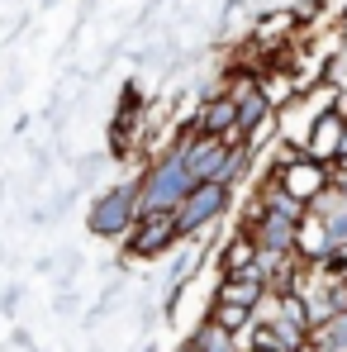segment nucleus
<instances>
[{"mask_svg": "<svg viewBox=\"0 0 347 352\" xmlns=\"http://www.w3.org/2000/svg\"><path fill=\"white\" fill-rule=\"evenodd\" d=\"M176 229H181V224H176V214L153 210V214H148V224L133 234V248H138V252H162V248L176 238Z\"/></svg>", "mask_w": 347, "mask_h": 352, "instance_id": "obj_1", "label": "nucleus"}, {"mask_svg": "<svg viewBox=\"0 0 347 352\" xmlns=\"http://www.w3.org/2000/svg\"><path fill=\"white\" fill-rule=\"evenodd\" d=\"M319 181H324V172H314V167H295V172H286L290 195H314V190H319Z\"/></svg>", "mask_w": 347, "mask_h": 352, "instance_id": "obj_2", "label": "nucleus"}, {"mask_svg": "<svg viewBox=\"0 0 347 352\" xmlns=\"http://www.w3.org/2000/svg\"><path fill=\"white\" fill-rule=\"evenodd\" d=\"M252 252H257V248H252L247 238H238V243H233L229 252H224V267H229V272H243V267L252 262Z\"/></svg>", "mask_w": 347, "mask_h": 352, "instance_id": "obj_3", "label": "nucleus"}, {"mask_svg": "<svg viewBox=\"0 0 347 352\" xmlns=\"http://www.w3.org/2000/svg\"><path fill=\"white\" fill-rule=\"evenodd\" d=\"M214 324H219V329H243V324H247V305H224V300H219Z\"/></svg>", "mask_w": 347, "mask_h": 352, "instance_id": "obj_4", "label": "nucleus"}, {"mask_svg": "<svg viewBox=\"0 0 347 352\" xmlns=\"http://www.w3.org/2000/svg\"><path fill=\"white\" fill-rule=\"evenodd\" d=\"M252 300H257V286H243V281L224 286V305H252Z\"/></svg>", "mask_w": 347, "mask_h": 352, "instance_id": "obj_5", "label": "nucleus"}, {"mask_svg": "<svg viewBox=\"0 0 347 352\" xmlns=\"http://www.w3.org/2000/svg\"><path fill=\"white\" fill-rule=\"evenodd\" d=\"M300 352H314V348H300Z\"/></svg>", "mask_w": 347, "mask_h": 352, "instance_id": "obj_6", "label": "nucleus"}]
</instances>
